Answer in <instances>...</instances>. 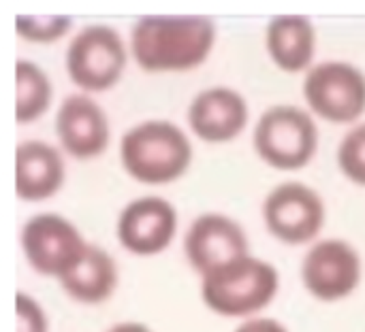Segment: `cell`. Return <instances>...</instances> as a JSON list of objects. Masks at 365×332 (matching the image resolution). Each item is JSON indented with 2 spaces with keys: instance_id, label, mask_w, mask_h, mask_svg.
<instances>
[{
  "instance_id": "30bf717a",
  "label": "cell",
  "mask_w": 365,
  "mask_h": 332,
  "mask_svg": "<svg viewBox=\"0 0 365 332\" xmlns=\"http://www.w3.org/2000/svg\"><path fill=\"white\" fill-rule=\"evenodd\" d=\"M178 211L160 196H141L130 200L115 226L120 245L135 256L163 254L175 239Z\"/></svg>"
},
{
  "instance_id": "e0dca14e",
  "label": "cell",
  "mask_w": 365,
  "mask_h": 332,
  "mask_svg": "<svg viewBox=\"0 0 365 332\" xmlns=\"http://www.w3.org/2000/svg\"><path fill=\"white\" fill-rule=\"evenodd\" d=\"M53 98V85L47 73L30 62L17 60L15 62V122L26 126L41 119Z\"/></svg>"
},
{
  "instance_id": "5b68a950",
  "label": "cell",
  "mask_w": 365,
  "mask_h": 332,
  "mask_svg": "<svg viewBox=\"0 0 365 332\" xmlns=\"http://www.w3.org/2000/svg\"><path fill=\"white\" fill-rule=\"evenodd\" d=\"M128 49L111 26L92 23L81 28L68 43L64 66L81 94L111 90L124 75Z\"/></svg>"
},
{
  "instance_id": "8fae6325",
  "label": "cell",
  "mask_w": 365,
  "mask_h": 332,
  "mask_svg": "<svg viewBox=\"0 0 365 332\" xmlns=\"http://www.w3.org/2000/svg\"><path fill=\"white\" fill-rule=\"evenodd\" d=\"M184 254L188 264L203 277L250 256V247L244 228L235 220L222 213H203L190 224L184 237Z\"/></svg>"
},
{
  "instance_id": "ffe728a7",
  "label": "cell",
  "mask_w": 365,
  "mask_h": 332,
  "mask_svg": "<svg viewBox=\"0 0 365 332\" xmlns=\"http://www.w3.org/2000/svg\"><path fill=\"white\" fill-rule=\"evenodd\" d=\"M15 320L17 332H49V322L45 309L26 292L15 294Z\"/></svg>"
},
{
  "instance_id": "ba28073f",
  "label": "cell",
  "mask_w": 365,
  "mask_h": 332,
  "mask_svg": "<svg viewBox=\"0 0 365 332\" xmlns=\"http://www.w3.org/2000/svg\"><path fill=\"white\" fill-rule=\"evenodd\" d=\"M361 256L344 239L312 243L302 260V284L321 303L349 299L361 284Z\"/></svg>"
},
{
  "instance_id": "2e32d148",
  "label": "cell",
  "mask_w": 365,
  "mask_h": 332,
  "mask_svg": "<svg viewBox=\"0 0 365 332\" xmlns=\"http://www.w3.org/2000/svg\"><path fill=\"white\" fill-rule=\"evenodd\" d=\"M265 47L282 73H308L317 51V30L304 15H278L265 28Z\"/></svg>"
},
{
  "instance_id": "9c48e42d",
  "label": "cell",
  "mask_w": 365,
  "mask_h": 332,
  "mask_svg": "<svg viewBox=\"0 0 365 332\" xmlns=\"http://www.w3.org/2000/svg\"><path fill=\"white\" fill-rule=\"evenodd\" d=\"M88 241L62 215L38 213L21 228V250L30 269L43 277L60 279L81 256Z\"/></svg>"
},
{
  "instance_id": "8992f818",
  "label": "cell",
  "mask_w": 365,
  "mask_h": 332,
  "mask_svg": "<svg viewBox=\"0 0 365 332\" xmlns=\"http://www.w3.org/2000/svg\"><path fill=\"white\" fill-rule=\"evenodd\" d=\"M302 90L310 113L329 124H355L365 113V75L349 62L314 64L306 73Z\"/></svg>"
},
{
  "instance_id": "6da1fadb",
  "label": "cell",
  "mask_w": 365,
  "mask_h": 332,
  "mask_svg": "<svg viewBox=\"0 0 365 332\" xmlns=\"http://www.w3.org/2000/svg\"><path fill=\"white\" fill-rule=\"evenodd\" d=\"M216 45V23L203 15H148L130 28V55L152 75L201 66Z\"/></svg>"
},
{
  "instance_id": "7a4b0ae2",
  "label": "cell",
  "mask_w": 365,
  "mask_h": 332,
  "mask_svg": "<svg viewBox=\"0 0 365 332\" xmlns=\"http://www.w3.org/2000/svg\"><path fill=\"white\" fill-rule=\"evenodd\" d=\"M120 162L130 179L143 186H167L190 168L192 143L173 122L145 119L124 132Z\"/></svg>"
},
{
  "instance_id": "4fadbf2b",
  "label": "cell",
  "mask_w": 365,
  "mask_h": 332,
  "mask_svg": "<svg viewBox=\"0 0 365 332\" xmlns=\"http://www.w3.org/2000/svg\"><path fill=\"white\" fill-rule=\"evenodd\" d=\"M250 111L246 98L227 85H214L201 90L188 107V126L192 134L210 145H222L237 139Z\"/></svg>"
},
{
  "instance_id": "d6986e66",
  "label": "cell",
  "mask_w": 365,
  "mask_h": 332,
  "mask_svg": "<svg viewBox=\"0 0 365 332\" xmlns=\"http://www.w3.org/2000/svg\"><path fill=\"white\" fill-rule=\"evenodd\" d=\"M338 168L355 186L365 188V122L355 124L338 145Z\"/></svg>"
},
{
  "instance_id": "7c38bea8",
  "label": "cell",
  "mask_w": 365,
  "mask_h": 332,
  "mask_svg": "<svg viewBox=\"0 0 365 332\" xmlns=\"http://www.w3.org/2000/svg\"><path fill=\"white\" fill-rule=\"evenodd\" d=\"M56 134L73 160H94L109 147L111 128L103 107L88 94H71L56 113Z\"/></svg>"
},
{
  "instance_id": "277c9868",
  "label": "cell",
  "mask_w": 365,
  "mask_h": 332,
  "mask_svg": "<svg viewBox=\"0 0 365 332\" xmlns=\"http://www.w3.org/2000/svg\"><path fill=\"white\" fill-rule=\"evenodd\" d=\"M252 147L276 171H302L319 149V128L306 109L274 105L259 117L252 132Z\"/></svg>"
},
{
  "instance_id": "ac0fdd59",
  "label": "cell",
  "mask_w": 365,
  "mask_h": 332,
  "mask_svg": "<svg viewBox=\"0 0 365 332\" xmlns=\"http://www.w3.org/2000/svg\"><path fill=\"white\" fill-rule=\"evenodd\" d=\"M73 19L66 15H17L15 32L26 43L49 45L68 34Z\"/></svg>"
},
{
  "instance_id": "44dd1931",
  "label": "cell",
  "mask_w": 365,
  "mask_h": 332,
  "mask_svg": "<svg viewBox=\"0 0 365 332\" xmlns=\"http://www.w3.org/2000/svg\"><path fill=\"white\" fill-rule=\"evenodd\" d=\"M233 332H289V328L274 318H250Z\"/></svg>"
},
{
  "instance_id": "9a60e30c",
  "label": "cell",
  "mask_w": 365,
  "mask_h": 332,
  "mask_svg": "<svg viewBox=\"0 0 365 332\" xmlns=\"http://www.w3.org/2000/svg\"><path fill=\"white\" fill-rule=\"evenodd\" d=\"M58 282L68 299L81 305H101L113 296L120 273L111 254L88 243L81 256Z\"/></svg>"
},
{
  "instance_id": "7402d4cb",
  "label": "cell",
  "mask_w": 365,
  "mask_h": 332,
  "mask_svg": "<svg viewBox=\"0 0 365 332\" xmlns=\"http://www.w3.org/2000/svg\"><path fill=\"white\" fill-rule=\"evenodd\" d=\"M107 332H152L145 324L141 322H120L115 326H111Z\"/></svg>"
},
{
  "instance_id": "52a82bcc",
  "label": "cell",
  "mask_w": 365,
  "mask_h": 332,
  "mask_svg": "<svg viewBox=\"0 0 365 332\" xmlns=\"http://www.w3.org/2000/svg\"><path fill=\"white\" fill-rule=\"evenodd\" d=\"M325 203L321 194L302 183L284 181L263 200V222L267 232L284 245H308L325 226Z\"/></svg>"
},
{
  "instance_id": "3957f363",
  "label": "cell",
  "mask_w": 365,
  "mask_h": 332,
  "mask_svg": "<svg viewBox=\"0 0 365 332\" xmlns=\"http://www.w3.org/2000/svg\"><path fill=\"white\" fill-rule=\"evenodd\" d=\"M280 288V275L269 262L244 256L201 277L205 307L222 318H257L272 305Z\"/></svg>"
},
{
  "instance_id": "5bb4252c",
  "label": "cell",
  "mask_w": 365,
  "mask_h": 332,
  "mask_svg": "<svg viewBox=\"0 0 365 332\" xmlns=\"http://www.w3.org/2000/svg\"><path fill=\"white\" fill-rule=\"evenodd\" d=\"M62 154L45 141H24L15 147V194L26 203L53 198L64 186Z\"/></svg>"
}]
</instances>
